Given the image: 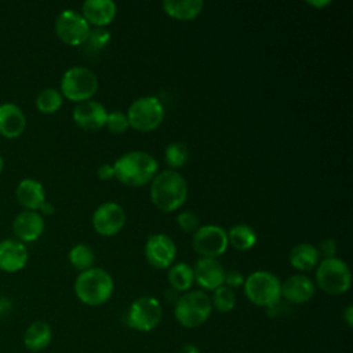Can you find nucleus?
Here are the masks:
<instances>
[{
  "mask_svg": "<svg viewBox=\"0 0 353 353\" xmlns=\"http://www.w3.org/2000/svg\"><path fill=\"white\" fill-rule=\"evenodd\" d=\"M150 200L164 212H172L183 205L188 199V182L181 172L164 170L150 181Z\"/></svg>",
  "mask_w": 353,
  "mask_h": 353,
  "instance_id": "f257e3e1",
  "label": "nucleus"
},
{
  "mask_svg": "<svg viewBox=\"0 0 353 353\" xmlns=\"http://www.w3.org/2000/svg\"><path fill=\"white\" fill-rule=\"evenodd\" d=\"M157 168L156 159L143 150L127 152L113 163L114 178L131 188L143 186L150 182Z\"/></svg>",
  "mask_w": 353,
  "mask_h": 353,
  "instance_id": "f03ea898",
  "label": "nucleus"
},
{
  "mask_svg": "<svg viewBox=\"0 0 353 353\" xmlns=\"http://www.w3.org/2000/svg\"><path fill=\"white\" fill-rule=\"evenodd\" d=\"M114 283L105 269L91 268L80 272L74 280V294L77 299L88 306H99L105 303L113 294Z\"/></svg>",
  "mask_w": 353,
  "mask_h": 353,
  "instance_id": "7ed1b4c3",
  "label": "nucleus"
},
{
  "mask_svg": "<svg viewBox=\"0 0 353 353\" xmlns=\"http://www.w3.org/2000/svg\"><path fill=\"white\" fill-rule=\"evenodd\" d=\"M211 310L210 296L201 290H192L176 299L174 316L182 327L196 328L208 320Z\"/></svg>",
  "mask_w": 353,
  "mask_h": 353,
  "instance_id": "20e7f679",
  "label": "nucleus"
},
{
  "mask_svg": "<svg viewBox=\"0 0 353 353\" xmlns=\"http://www.w3.org/2000/svg\"><path fill=\"white\" fill-rule=\"evenodd\" d=\"M243 287L247 299L256 306L272 307L281 298V283L276 274L268 270H256L248 274Z\"/></svg>",
  "mask_w": 353,
  "mask_h": 353,
  "instance_id": "39448f33",
  "label": "nucleus"
},
{
  "mask_svg": "<svg viewBox=\"0 0 353 353\" xmlns=\"http://www.w3.org/2000/svg\"><path fill=\"white\" fill-rule=\"evenodd\" d=\"M99 85L98 76L85 66L69 68L61 79V94L72 102L91 99Z\"/></svg>",
  "mask_w": 353,
  "mask_h": 353,
  "instance_id": "423d86ee",
  "label": "nucleus"
},
{
  "mask_svg": "<svg viewBox=\"0 0 353 353\" xmlns=\"http://www.w3.org/2000/svg\"><path fill=\"white\" fill-rule=\"evenodd\" d=\"M316 283L325 294L342 295L350 288L352 273L341 258H327L317 265Z\"/></svg>",
  "mask_w": 353,
  "mask_h": 353,
  "instance_id": "0eeeda50",
  "label": "nucleus"
},
{
  "mask_svg": "<svg viewBox=\"0 0 353 353\" xmlns=\"http://www.w3.org/2000/svg\"><path fill=\"white\" fill-rule=\"evenodd\" d=\"M125 114L130 127L141 132H149L156 130L164 120V106L157 97H139L128 106Z\"/></svg>",
  "mask_w": 353,
  "mask_h": 353,
  "instance_id": "6e6552de",
  "label": "nucleus"
},
{
  "mask_svg": "<svg viewBox=\"0 0 353 353\" xmlns=\"http://www.w3.org/2000/svg\"><path fill=\"white\" fill-rule=\"evenodd\" d=\"M163 317L161 303L153 296H141L135 299L127 312V323L137 331H152Z\"/></svg>",
  "mask_w": 353,
  "mask_h": 353,
  "instance_id": "1a4fd4ad",
  "label": "nucleus"
},
{
  "mask_svg": "<svg viewBox=\"0 0 353 353\" xmlns=\"http://www.w3.org/2000/svg\"><path fill=\"white\" fill-rule=\"evenodd\" d=\"M90 25L84 17L76 10L66 8L61 11L55 19V33L61 41L68 46H81L90 32Z\"/></svg>",
  "mask_w": 353,
  "mask_h": 353,
  "instance_id": "9d476101",
  "label": "nucleus"
},
{
  "mask_svg": "<svg viewBox=\"0 0 353 353\" xmlns=\"http://www.w3.org/2000/svg\"><path fill=\"white\" fill-rule=\"evenodd\" d=\"M193 250L201 258L216 259L228 250V234L226 230L216 225L200 226L192 239Z\"/></svg>",
  "mask_w": 353,
  "mask_h": 353,
  "instance_id": "9b49d317",
  "label": "nucleus"
},
{
  "mask_svg": "<svg viewBox=\"0 0 353 353\" xmlns=\"http://www.w3.org/2000/svg\"><path fill=\"white\" fill-rule=\"evenodd\" d=\"M124 208L113 201H108L97 207L92 214V228L94 230L105 237L117 234L125 225Z\"/></svg>",
  "mask_w": 353,
  "mask_h": 353,
  "instance_id": "f8f14e48",
  "label": "nucleus"
},
{
  "mask_svg": "<svg viewBox=\"0 0 353 353\" xmlns=\"http://www.w3.org/2000/svg\"><path fill=\"white\" fill-rule=\"evenodd\" d=\"M176 256V247L171 237L156 233L148 237L145 243V258L156 269L170 268Z\"/></svg>",
  "mask_w": 353,
  "mask_h": 353,
  "instance_id": "ddd939ff",
  "label": "nucleus"
},
{
  "mask_svg": "<svg viewBox=\"0 0 353 353\" xmlns=\"http://www.w3.org/2000/svg\"><path fill=\"white\" fill-rule=\"evenodd\" d=\"M73 121L83 130L97 131L105 127L108 112L102 103L94 99L83 101L74 105L72 110Z\"/></svg>",
  "mask_w": 353,
  "mask_h": 353,
  "instance_id": "4468645a",
  "label": "nucleus"
},
{
  "mask_svg": "<svg viewBox=\"0 0 353 353\" xmlns=\"http://www.w3.org/2000/svg\"><path fill=\"white\" fill-rule=\"evenodd\" d=\"M12 232L23 244L37 240L44 232L43 215L37 211H21L12 221Z\"/></svg>",
  "mask_w": 353,
  "mask_h": 353,
  "instance_id": "2eb2a0df",
  "label": "nucleus"
},
{
  "mask_svg": "<svg viewBox=\"0 0 353 353\" xmlns=\"http://www.w3.org/2000/svg\"><path fill=\"white\" fill-rule=\"evenodd\" d=\"M193 276L203 290L214 291L223 284L225 269L218 259L200 258L193 266Z\"/></svg>",
  "mask_w": 353,
  "mask_h": 353,
  "instance_id": "dca6fc26",
  "label": "nucleus"
},
{
  "mask_svg": "<svg viewBox=\"0 0 353 353\" xmlns=\"http://www.w3.org/2000/svg\"><path fill=\"white\" fill-rule=\"evenodd\" d=\"M28 248L17 239H6L0 241V270L15 273L28 263Z\"/></svg>",
  "mask_w": 353,
  "mask_h": 353,
  "instance_id": "f3484780",
  "label": "nucleus"
},
{
  "mask_svg": "<svg viewBox=\"0 0 353 353\" xmlns=\"http://www.w3.org/2000/svg\"><path fill=\"white\" fill-rule=\"evenodd\" d=\"M116 3L112 0H85L81 6V15L94 28H105L116 17Z\"/></svg>",
  "mask_w": 353,
  "mask_h": 353,
  "instance_id": "a211bd4d",
  "label": "nucleus"
},
{
  "mask_svg": "<svg viewBox=\"0 0 353 353\" xmlns=\"http://www.w3.org/2000/svg\"><path fill=\"white\" fill-rule=\"evenodd\" d=\"M316 285L305 274H292L281 283V296L291 303H305L313 298Z\"/></svg>",
  "mask_w": 353,
  "mask_h": 353,
  "instance_id": "6ab92c4d",
  "label": "nucleus"
},
{
  "mask_svg": "<svg viewBox=\"0 0 353 353\" xmlns=\"http://www.w3.org/2000/svg\"><path fill=\"white\" fill-rule=\"evenodd\" d=\"M26 127V116L22 109L11 102L0 105V135L8 139L18 138Z\"/></svg>",
  "mask_w": 353,
  "mask_h": 353,
  "instance_id": "aec40b11",
  "label": "nucleus"
},
{
  "mask_svg": "<svg viewBox=\"0 0 353 353\" xmlns=\"http://www.w3.org/2000/svg\"><path fill=\"white\" fill-rule=\"evenodd\" d=\"M18 203L29 211H37L46 201V192L43 185L32 178L22 179L15 190Z\"/></svg>",
  "mask_w": 353,
  "mask_h": 353,
  "instance_id": "412c9836",
  "label": "nucleus"
},
{
  "mask_svg": "<svg viewBox=\"0 0 353 353\" xmlns=\"http://www.w3.org/2000/svg\"><path fill=\"white\" fill-rule=\"evenodd\" d=\"M320 254L317 247L309 243H299L294 245L288 254L290 265L301 272H309L319 265Z\"/></svg>",
  "mask_w": 353,
  "mask_h": 353,
  "instance_id": "4be33fe9",
  "label": "nucleus"
},
{
  "mask_svg": "<svg viewBox=\"0 0 353 353\" xmlns=\"http://www.w3.org/2000/svg\"><path fill=\"white\" fill-rule=\"evenodd\" d=\"M52 338V331L48 323L37 320L28 325L23 334V345L30 352L44 350Z\"/></svg>",
  "mask_w": 353,
  "mask_h": 353,
  "instance_id": "5701e85b",
  "label": "nucleus"
},
{
  "mask_svg": "<svg viewBox=\"0 0 353 353\" xmlns=\"http://www.w3.org/2000/svg\"><path fill=\"white\" fill-rule=\"evenodd\" d=\"M161 7L171 18L178 21H192L200 15L204 3L201 0H164Z\"/></svg>",
  "mask_w": 353,
  "mask_h": 353,
  "instance_id": "b1692460",
  "label": "nucleus"
},
{
  "mask_svg": "<svg viewBox=\"0 0 353 353\" xmlns=\"http://www.w3.org/2000/svg\"><path fill=\"white\" fill-rule=\"evenodd\" d=\"M168 283L175 291L186 292L194 283V276H193V268L189 266L185 262H176L172 263L168 268Z\"/></svg>",
  "mask_w": 353,
  "mask_h": 353,
  "instance_id": "393cba45",
  "label": "nucleus"
},
{
  "mask_svg": "<svg viewBox=\"0 0 353 353\" xmlns=\"http://www.w3.org/2000/svg\"><path fill=\"white\" fill-rule=\"evenodd\" d=\"M226 234H228V243L239 251H247L256 244L255 230L245 223H237L232 226L226 232Z\"/></svg>",
  "mask_w": 353,
  "mask_h": 353,
  "instance_id": "a878e982",
  "label": "nucleus"
},
{
  "mask_svg": "<svg viewBox=\"0 0 353 353\" xmlns=\"http://www.w3.org/2000/svg\"><path fill=\"white\" fill-rule=\"evenodd\" d=\"M68 259L76 270L84 272V270L94 268L95 254L91 247H88L85 244H76L74 247L70 248V251L68 254Z\"/></svg>",
  "mask_w": 353,
  "mask_h": 353,
  "instance_id": "bb28decb",
  "label": "nucleus"
},
{
  "mask_svg": "<svg viewBox=\"0 0 353 353\" xmlns=\"http://www.w3.org/2000/svg\"><path fill=\"white\" fill-rule=\"evenodd\" d=\"M62 101H63V97L61 91H58L57 88L48 87V88H43L37 94L34 103L39 112L44 114H51V113H55L62 106Z\"/></svg>",
  "mask_w": 353,
  "mask_h": 353,
  "instance_id": "cd10ccee",
  "label": "nucleus"
},
{
  "mask_svg": "<svg viewBox=\"0 0 353 353\" xmlns=\"http://www.w3.org/2000/svg\"><path fill=\"white\" fill-rule=\"evenodd\" d=\"M210 301H211V306L215 310H218L221 313H228V312L233 310V307L236 305V295L232 288L222 284L221 287H218L212 291V296L210 298Z\"/></svg>",
  "mask_w": 353,
  "mask_h": 353,
  "instance_id": "c85d7f7f",
  "label": "nucleus"
},
{
  "mask_svg": "<svg viewBox=\"0 0 353 353\" xmlns=\"http://www.w3.org/2000/svg\"><path fill=\"white\" fill-rule=\"evenodd\" d=\"M189 157L188 146L183 142H171L164 150V160L170 170L181 168L185 165Z\"/></svg>",
  "mask_w": 353,
  "mask_h": 353,
  "instance_id": "c756f323",
  "label": "nucleus"
},
{
  "mask_svg": "<svg viewBox=\"0 0 353 353\" xmlns=\"http://www.w3.org/2000/svg\"><path fill=\"white\" fill-rule=\"evenodd\" d=\"M110 41V32L106 28H91L85 41L81 44L85 52H98Z\"/></svg>",
  "mask_w": 353,
  "mask_h": 353,
  "instance_id": "7c9ffc66",
  "label": "nucleus"
},
{
  "mask_svg": "<svg viewBox=\"0 0 353 353\" xmlns=\"http://www.w3.org/2000/svg\"><path fill=\"white\" fill-rule=\"evenodd\" d=\"M105 127H108V130L113 134H123L130 128V123L127 119V114L120 112V110H114L108 113V119H106V124Z\"/></svg>",
  "mask_w": 353,
  "mask_h": 353,
  "instance_id": "2f4dec72",
  "label": "nucleus"
},
{
  "mask_svg": "<svg viewBox=\"0 0 353 353\" xmlns=\"http://www.w3.org/2000/svg\"><path fill=\"white\" fill-rule=\"evenodd\" d=\"M176 222L179 228L186 233H194L200 228L199 216L192 211H182L176 216Z\"/></svg>",
  "mask_w": 353,
  "mask_h": 353,
  "instance_id": "473e14b6",
  "label": "nucleus"
},
{
  "mask_svg": "<svg viewBox=\"0 0 353 353\" xmlns=\"http://www.w3.org/2000/svg\"><path fill=\"white\" fill-rule=\"evenodd\" d=\"M317 251L320 255L324 256V259L334 258L336 254V241L334 239H324L323 241H320Z\"/></svg>",
  "mask_w": 353,
  "mask_h": 353,
  "instance_id": "72a5a7b5",
  "label": "nucleus"
},
{
  "mask_svg": "<svg viewBox=\"0 0 353 353\" xmlns=\"http://www.w3.org/2000/svg\"><path fill=\"white\" fill-rule=\"evenodd\" d=\"M223 284L228 285L229 288L241 287V285L244 284V276H243V273L239 272V270H229V272H225Z\"/></svg>",
  "mask_w": 353,
  "mask_h": 353,
  "instance_id": "f704fd0d",
  "label": "nucleus"
},
{
  "mask_svg": "<svg viewBox=\"0 0 353 353\" xmlns=\"http://www.w3.org/2000/svg\"><path fill=\"white\" fill-rule=\"evenodd\" d=\"M97 175L101 181H109L112 178H114V170H113V164H108L103 163L102 165H99V168L97 170Z\"/></svg>",
  "mask_w": 353,
  "mask_h": 353,
  "instance_id": "c9c22d12",
  "label": "nucleus"
},
{
  "mask_svg": "<svg viewBox=\"0 0 353 353\" xmlns=\"http://www.w3.org/2000/svg\"><path fill=\"white\" fill-rule=\"evenodd\" d=\"M11 310V301L6 296H0V317Z\"/></svg>",
  "mask_w": 353,
  "mask_h": 353,
  "instance_id": "e433bc0d",
  "label": "nucleus"
},
{
  "mask_svg": "<svg viewBox=\"0 0 353 353\" xmlns=\"http://www.w3.org/2000/svg\"><path fill=\"white\" fill-rule=\"evenodd\" d=\"M343 320L347 324V327L353 325V306L349 305L343 312Z\"/></svg>",
  "mask_w": 353,
  "mask_h": 353,
  "instance_id": "4c0bfd02",
  "label": "nucleus"
},
{
  "mask_svg": "<svg viewBox=\"0 0 353 353\" xmlns=\"http://www.w3.org/2000/svg\"><path fill=\"white\" fill-rule=\"evenodd\" d=\"M39 210H40V212L44 214V215H51V214L55 212V207H54L51 203H48L47 200L41 204V207H40Z\"/></svg>",
  "mask_w": 353,
  "mask_h": 353,
  "instance_id": "58836bf2",
  "label": "nucleus"
},
{
  "mask_svg": "<svg viewBox=\"0 0 353 353\" xmlns=\"http://www.w3.org/2000/svg\"><path fill=\"white\" fill-rule=\"evenodd\" d=\"M178 353H200L199 347L196 345H192V343H186L183 345Z\"/></svg>",
  "mask_w": 353,
  "mask_h": 353,
  "instance_id": "ea45409f",
  "label": "nucleus"
},
{
  "mask_svg": "<svg viewBox=\"0 0 353 353\" xmlns=\"http://www.w3.org/2000/svg\"><path fill=\"white\" fill-rule=\"evenodd\" d=\"M307 4H310V6H316V7H324V6H327V4H330V1H307Z\"/></svg>",
  "mask_w": 353,
  "mask_h": 353,
  "instance_id": "a19ab883",
  "label": "nucleus"
},
{
  "mask_svg": "<svg viewBox=\"0 0 353 353\" xmlns=\"http://www.w3.org/2000/svg\"><path fill=\"white\" fill-rule=\"evenodd\" d=\"M3 165H4V160H3V156L0 154V172L3 171Z\"/></svg>",
  "mask_w": 353,
  "mask_h": 353,
  "instance_id": "79ce46f5",
  "label": "nucleus"
}]
</instances>
